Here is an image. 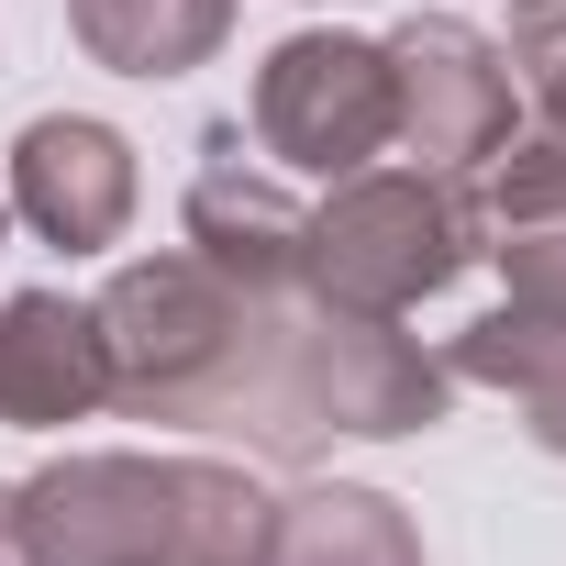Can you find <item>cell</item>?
<instances>
[{"label": "cell", "instance_id": "obj_1", "mask_svg": "<svg viewBox=\"0 0 566 566\" xmlns=\"http://www.w3.org/2000/svg\"><path fill=\"white\" fill-rule=\"evenodd\" d=\"M444 367L378 323V312H345L323 290H266L244 301V345H233V378L200 422H244L266 455H312L334 433H422L444 422Z\"/></svg>", "mask_w": 566, "mask_h": 566}, {"label": "cell", "instance_id": "obj_2", "mask_svg": "<svg viewBox=\"0 0 566 566\" xmlns=\"http://www.w3.org/2000/svg\"><path fill=\"white\" fill-rule=\"evenodd\" d=\"M277 500L222 455H67L12 489L23 566H266Z\"/></svg>", "mask_w": 566, "mask_h": 566}, {"label": "cell", "instance_id": "obj_3", "mask_svg": "<svg viewBox=\"0 0 566 566\" xmlns=\"http://www.w3.org/2000/svg\"><path fill=\"white\" fill-rule=\"evenodd\" d=\"M467 255H478V200L444 167H356V178H334V200L301 233V290L400 323Z\"/></svg>", "mask_w": 566, "mask_h": 566}, {"label": "cell", "instance_id": "obj_4", "mask_svg": "<svg viewBox=\"0 0 566 566\" xmlns=\"http://www.w3.org/2000/svg\"><path fill=\"white\" fill-rule=\"evenodd\" d=\"M101 323V367H112V400L145 411V422H200L233 378V345H244V290L211 266V255H134L112 290L90 301Z\"/></svg>", "mask_w": 566, "mask_h": 566}, {"label": "cell", "instance_id": "obj_5", "mask_svg": "<svg viewBox=\"0 0 566 566\" xmlns=\"http://www.w3.org/2000/svg\"><path fill=\"white\" fill-rule=\"evenodd\" d=\"M400 134V90H389V45L367 34H290L255 67V145L301 178H356L367 156H389Z\"/></svg>", "mask_w": 566, "mask_h": 566}, {"label": "cell", "instance_id": "obj_6", "mask_svg": "<svg viewBox=\"0 0 566 566\" xmlns=\"http://www.w3.org/2000/svg\"><path fill=\"white\" fill-rule=\"evenodd\" d=\"M389 90H400V134L389 145H411L444 178L511 145V101H522L511 90V56L478 23H455V12H411L389 34Z\"/></svg>", "mask_w": 566, "mask_h": 566}, {"label": "cell", "instance_id": "obj_7", "mask_svg": "<svg viewBox=\"0 0 566 566\" xmlns=\"http://www.w3.org/2000/svg\"><path fill=\"white\" fill-rule=\"evenodd\" d=\"M12 211L45 244H67V255L123 244V222H134V145L112 123H90V112L23 123V145H12Z\"/></svg>", "mask_w": 566, "mask_h": 566}, {"label": "cell", "instance_id": "obj_8", "mask_svg": "<svg viewBox=\"0 0 566 566\" xmlns=\"http://www.w3.org/2000/svg\"><path fill=\"white\" fill-rule=\"evenodd\" d=\"M301 233L312 211L266 167H244V123H211L200 178H189V255H211L244 301H266V290H301Z\"/></svg>", "mask_w": 566, "mask_h": 566}, {"label": "cell", "instance_id": "obj_9", "mask_svg": "<svg viewBox=\"0 0 566 566\" xmlns=\"http://www.w3.org/2000/svg\"><path fill=\"white\" fill-rule=\"evenodd\" d=\"M101 400H112V367H101L90 301H67V290L0 301V422L56 433V422H78V411H101Z\"/></svg>", "mask_w": 566, "mask_h": 566}, {"label": "cell", "instance_id": "obj_10", "mask_svg": "<svg viewBox=\"0 0 566 566\" xmlns=\"http://www.w3.org/2000/svg\"><path fill=\"white\" fill-rule=\"evenodd\" d=\"M489 255L511 266V301L566 312V134H511L478 200Z\"/></svg>", "mask_w": 566, "mask_h": 566}, {"label": "cell", "instance_id": "obj_11", "mask_svg": "<svg viewBox=\"0 0 566 566\" xmlns=\"http://www.w3.org/2000/svg\"><path fill=\"white\" fill-rule=\"evenodd\" d=\"M444 378L511 389V400H522V422H533V444H544V455H566V312L500 301L489 323H467V334H455Z\"/></svg>", "mask_w": 566, "mask_h": 566}, {"label": "cell", "instance_id": "obj_12", "mask_svg": "<svg viewBox=\"0 0 566 566\" xmlns=\"http://www.w3.org/2000/svg\"><path fill=\"white\" fill-rule=\"evenodd\" d=\"M67 34L123 78H189L200 56H222L233 0H67Z\"/></svg>", "mask_w": 566, "mask_h": 566}, {"label": "cell", "instance_id": "obj_13", "mask_svg": "<svg viewBox=\"0 0 566 566\" xmlns=\"http://www.w3.org/2000/svg\"><path fill=\"white\" fill-rule=\"evenodd\" d=\"M266 566H422V533L378 489H301V500H277Z\"/></svg>", "mask_w": 566, "mask_h": 566}, {"label": "cell", "instance_id": "obj_14", "mask_svg": "<svg viewBox=\"0 0 566 566\" xmlns=\"http://www.w3.org/2000/svg\"><path fill=\"white\" fill-rule=\"evenodd\" d=\"M511 90L533 101L544 134H566V0H533L522 34H511Z\"/></svg>", "mask_w": 566, "mask_h": 566}, {"label": "cell", "instance_id": "obj_15", "mask_svg": "<svg viewBox=\"0 0 566 566\" xmlns=\"http://www.w3.org/2000/svg\"><path fill=\"white\" fill-rule=\"evenodd\" d=\"M0 555H12V489H0Z\"/></svg>", "mask_w": 566, "mask_h": 566}, {"label": "cell", "instance_id": "obj_16", "mask_svg": "<svg viewBox=\"0 0 566 566\" xmlns=\"http://www.w3.org/2000/svg\"><path fill=\"white\" fill-rule=\"evenodd\" d=\"M0 566H23V555H0Z\"/></svg>", "mask_w": 566, "mask_h": 566}, {"label": "cell", "instance_id": "obj_17", "mask_svg": "<svg viewBox=\"0 0 566 566\" xmlns=\"http://www.w3.org/2000/svg\"><path fill=\"white\" fill-rule=\"evenodd\" d=\"M522 12H533V0H522Z\"/></svg>", "mask_w": 566, "mask_h": 566}]
</instances>
